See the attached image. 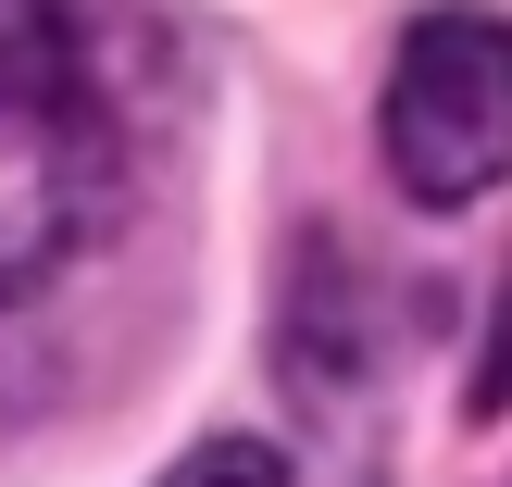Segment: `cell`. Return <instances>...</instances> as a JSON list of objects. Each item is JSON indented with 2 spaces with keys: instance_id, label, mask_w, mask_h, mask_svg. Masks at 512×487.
Masks as SVG:
<instances>
[{
  "instance_id": "cell-1",
  "label": "cell",
  "mask_w": 512,
  "mask_h": 487,
  "mask_svg": "<svg viewBox=\"0 0 512 487\" xmlns=\"http://www.w3.org/2000/svg\"><path fill=\"white\" fill-rule=\"evenodd\" d=\"M113 188L100 88L63 0H0V300H25Z\"/></svg>"
},
{
  "instance_id": "cell-4",
  "label": "cell",
  "mask_w": 512,
  "mask_h": 487,
  "mask_svg": "<svg viewBox=\"0 0 512 487\" xmlns=\"http://www.w3.org/2000/svg\"><path fill=\"white\" fill-rule=\"evenodd\" d=\"M512 400V313H500V338H488V363H475V413H500Z\"/></svg>"
},
{
  "instance_id": "cell-2",
  "label": "cell",
  "mask_w": 512,
  "mask_h": 487,
  "mask_svg": "<svg viewBox=\"0 0 512 487\" xmlns=\"http://www.w3.org/2000/svg\"><path fill=\"white\" fill-rule=\"evenodd\" d=\"M388 175L425 213H463L512 175V25L500 13H413L388 63Z\"/></svg>"
},
{
  "instance_id": "cell-3",
  "label": "cell",
  "mask_w": 512,
  "mask_h": 487,
  "mask_svg": "<svg viewBox=\"0 0 512 487\" xmlns=\"http://www.w3.org/2000/svg\"><path fill=\"white\" fill-rule=\"evenodd\" d=\"M163 487H288V463H275L263 438H200L188 463H175Z\"/></svg>"
}]
</instances>
